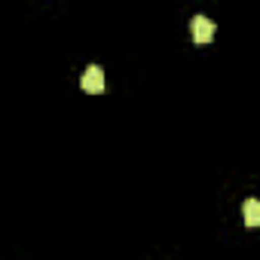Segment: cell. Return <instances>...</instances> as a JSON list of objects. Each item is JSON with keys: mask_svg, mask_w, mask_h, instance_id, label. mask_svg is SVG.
Returning a JSON list of instances; mask_svg holds the SVG:
<instances>
[{"mask_svg": "<svg viewBox=\"0 0 260 260\" xmlns=\"http://www.w3.org/2000/svg\"><path fill=\"white\" fill-rule=\"evenodd\" d=\"M80 86H83V92H89V95L104 92V71H101L98 64H89V68L83 71V77H80Z\"/></svg>", "mask_w": 260, "mask_h": 260, "instance_id": "6da1fadb", "label": "cell"}, {"mask_svg": "<svg viewBox=\"0 0 260 260\" xmlns=\"http://www.w3.org/2000/svg\"><path fill=\"white\" fill-rule=\"evenodd\" d=\"M245 223L248 226H257L260 223V202L257 199H248L245 202Z\"/></svg>", "mask_w": 260, "mask_h": 260, "instance_id": "3957f363", "label": "cell"}, {"mask_svg": "<svg viewBox=\"0 0 260 260\" xmlns=\"http://www.w3.org/2000/svg\"><path fill=\"white\" fill-rule=\"evenodd\" d=\"M190 31H193V40H196V43H211V37H214L217 25H214L208 16H196V19H193V25H190Z\"/></svg>", "mask_w": 260, "mask_h": 260, "instance_id": "7a4b0ae2", "label": "cell"}]
</instances>
